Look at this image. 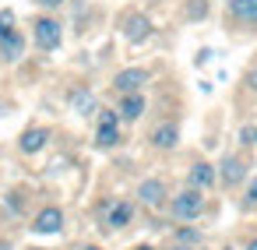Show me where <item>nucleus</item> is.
Instances as JSON below:
<instances>
[{"mask_svg": "<svg viewBox=\"0 0 257 250\" xmlns=\"http://www.w3.org/2000/svg\"><path fill=\"white\" fill-rule=\"evenodd\" d=\"M166 211H169L173 222H201L204 211H208V197H204V190H197V187H183V190H176V194L169 197Z\"/></svg>", "mask_w": 257, "mask_h": 250, "instance_id": "1", "label": "nucleus"}, {"mask_svg": "<svg viewBox=\"0 0 257 250\" xmlns=\"http://www.w3.org/2000/svg\"><path fill=\"white\" fill-rule=\"evenodd\" d=\"M134 215H138V201H131V197H109V201L99 204L102 232H123L134 222Z\"/></svg>", "mask_w": 257, "mask_h": 250, "instance_id": "2", "label": "nucleus"}, {"mask_svg": "<svg viewBox=\"0 0 257 250\" xmlns=\"http://www.w3.org/2000/svg\"><path fill=\"white\" fill-rule=\"evenodd\" d=\"M215 173H218V187L222 190H236V187H243L250 180V162L239 152H225L215 162Z\"/></svg>", "mask_w": 257, "mask_h": 250, "instance_id": "3", "label": "nucleus"}, {"mask_svg": "<svg viewBox=\"0 0 257 250\" xmlns=\"http://www.w3.org/2000/svg\"><path fill=\"white\" fill-rule=\"evenodd\" d=\"M32 43H36V50H43V53L60 50V43H64V25H60L53 15H39V18L32 22Z\"/></svg>", "mask_w": 257, "mask_h": 250, "instance_id": "4", "label": "nucleus"}, {"mask_svg": "<svg viewBox=\"0 0 257 250\" xmlns=\"http://www.w3.org/2000/svg\"><path fill=\"white\" fill-rule=\"evenodd\" d=\"M134 197H138V204L141 208H152V211H162L166 204H169V183L162 180V176H145L141 183H138V190H134Z\"/></svg>", "mask_w": 257, "mask_h": 250, "instance_id": "5", "label": "nucleus"}, {"mask_svg": "<svg viewBox=\"0 0 257 250\" xmlns=\"http://www.w3.org/2000/svg\"><path fill=\"white\" fill-rule=\"evenodd\" d=\"M120 32H123V39H127L131 46H145V43L155 36V25H152V18H148L145 11H127V15L120 18Z\"/></svg>", "mask_w": 257, "mask_h": 250, "instance_id": "6", "label": "nucleus"}, {"mask_svg": "<svg viewBox=\"0 0 257 250\" xmlns=\"http://www.w3.org/2000/svg\"><path fill=\"white\" fill-rule=\"evenodd\" d=\"M64 225H67V215H64L60 204H43L29 222V229L36 236H57V232H64Z\"/></svg>", "mask_w": 257, "mask_h": 250, "instance_id": "7", "label": "nucleus"}, {"mask_svg": "<svg viewBox=\"0 0 257 250\" xmlns=\"http://www.w3.org/2000/svg\"><path fill=\"white\" fill-rule=\"evenodd\" d=\"M225 18L239 29L257 32V0H225Z\"/></svg>", "mask_w": 257, "mask_h": 250, "instance_id": "8", "label": "nucleus"}, {"mask_svg": "<svg viewBox=\"0 0 257 250\" xmlns=\"http://www.w3.org/2000/svg\"><path fill=\"white\" fill-rule=\"evenodd\" d=\"M187 187H197V190H211V187H218V173H215V162H208V159H194L190 166H187Z\"/></svg>", "mask_w": 257, "mask_h": 250, "instance_id": "9", "label": "nucleus"}, {"mask_svg": "<svg viewBox=\"0 0 257 250\" xmlns=\"http://www.w3.org/2000/svg\"><path fill=\"white\" fill-rule=\"evenodd\" d=\"M148 85V71L145 67H120L113 74V92L116 95H131V92H141Z\"/></svg>", "mask_w": 257, "mask_h": 250, "instance_id": "10", "label": "nucleus"}, {"mask_svg": "<svg viewBox=\"0 0 257 250\" xmlns=\"http://www.w3.org/2000/svg\"><path fill=\"white\" fill-rule=\"evenodd\" d=\"M50 141H53V131H50V127H43V123L25 127L22 138H18V152H22V155H39Z\"/></svg>", "mask_w": 257, "mask_h": 250, "instance_id": "11", "label": "nucleus"}, {"mask_svg": "<svg viewBox=\"0 0 257 250\" xmlns=\"http://www.w3.org/2000/svg\"><path fill=\"white\" fill-rule=\"evenodd\" d=\"M25 32L22 29H11L8 36H0V64H18L25 57Z\"/></svg>", "mask_w": 257, "mask_h": 250, "instance_id": "12", "label": "nucleus"}, {"mask_svg": "<svg viewBox=\"0 0 257 250\" xmlns=\"http://www.w3.org/2000/svg\"><path fill=\"white\" fill-rule=\"evenodd\" d=\"M67 109L74 113V116H81V120H88V116H95V109H99V99H95V92L92 88H74L71 95H67Z\"/></svg>", "mask_w": 257, "mask_h": 250, "instance_id": "13", "label": "nucleus"}, {"mask_svg": "<svg viewBox=\"0 0 257 250\" xmlns=\"http://www.w3.org/2000/svg\"><path fill=\"white\" fill-rule=\"evenodd\" d=\"M116 109H120V120L123 123H138L148 113V102H145L141 92H131V95H116Z\"/></svg>", "mask_w": 257, "mask_h": 250, "instance_id": "14", "label": "nucleus"}, {"mask_svg": "<svg viewBox=\"0 0 257 250\" xmlns=\"http://www.w3.org/2000/svg\"><path fill=\"white\" fill-rule=\"evenodd\" d=\"M148 141H152L155 152H173V148L180 145V123H176V120H162V123L152 131Z\"/></svg>", "mask_w": 257, "mask_h": 250, "instance_id": "15", "label": "nucleus"}, {"mask_svg": "<svg viewBox=\"0 0 257 250\" xmlns=\"http://www.w3.org/2000/svg\"><path fill=\"white\" fill-rule=\"evenodd\" d=\"M169 243H176V246H201L204 243V232L197 229V222H180V225H173V232H169Z\"/></svg>", "mask_w": 257, "mask_h": 250, "instance_id": "16", "label": "nucleus"}, {"mask_svg": "<svg viewBox=\"0 0 257 250\" xmlns=\"http://www.w3.org/2000/svg\"><path fill=\"white\" fill-rule=\"evenodd\" d=\"M123 141V127H95V148L109 152Z\"/></svg>", "mask_w": 257, "mask_h": 250, "instance_id": "17", "label": "nucleus"}, {"mask_svg": "<svg viewBox=\"0 0 257 250\" xmlns=\"http://www.w3.org/2000/svg\"><path fill=\"white\" fill-rule=\"evenodd\" d=\"M208 15H211L208 0H187V4H183V22H204Z\"/></svg>", "mask_w": 257, "mask_h": 250, "instance_id": "18", "label": "nucleus"}, {"mask_svg": "<svg viewBox=\"0 0 257 250\" xmlns=\"http://www.w3.org/2000/svg\"><path fill=\"white\" fill-rule=\"evenodd\" d=\"M95 127H123L120 109H116V106H99V109H95Z\"/></svg>", "mask_w": 257, "mask_h": 250, "instance_id": "19", "label": "nucleus"}, {"mask_svg": "<svg viewBox=\"0 0 257 250\" xmlns=\"http://www.w3.org/2000/svg\"><path fill=\"white\" fill-rule=\"evenodd\" d=\"M243 208H246V211L257 208V176H250L246 187H243Z\"/></svg>", "mask_w": 257, "mask_h": 250, "instance_id": "20", "label": "nucleus"}, {"mask_svg": "<svg viewBox=\"0 0 257 250\" xmlns=\"http://www.w3.org/2000/svg\"><path fill=\"white\" fill-rule=\"evenodd\" d=\"M239 145H243V148H253V145H257V123L239 127Z\"/></svg>", "mask_w": 257, "mask_h": 250, "instance_id": "21", "label": "nucleus"}, {"mask_svg": "<svg viewBox=\"0 0 257 250\" xmlns=\"http://www.w3.org/2000/svg\"><path fill=\"white\" fill-rule=\"evenodd\" d=\"M11 29H18V18H15L11 8H4V11H0V36H8Z\"/></svg>", "mask_w": 257, "mask_h": 250, "instance_id": "22", "label": "nucleus"}, {"mask_svg": "<svg viewBox=\"0 0 257 250\" xmlns=\"http://www.w3.org/2000/svg\"><path fill=\"white\" fill-rule=\"evenodd\" d=\"M243 85H246V88L257 95V64H253V67H246V74H243Z\"/></svg>", "mask_w": 257, "mask_h": 250, "instance_id": "23", "label": "nucleus"}, {"mask_svg": "<svg viewBox=\"0 0 257 250\" xmlns=\"http://www.w3.org/2000/svg\"><path fill=\"white\" fill-rule=\"evenodd\" d=\"M36 4H39L43 11H60V8L67 4V0H36Z\"/></svg>", "mask_w": 257, "mask_h": 250, "instance_id": "24", "label": "nucleus"}, {"mask_svg": "<svg viewBox=\"0 0 257 250\" xmlns=\"http://www.w3.org/2000/svg\"><path fill=\"white\" fill-rule=\"evenodd\" d=\"M243 250H257V232H250V236L243 239Z\"/></svg>", "mask_w": 257, "mask_h": 250, "instance_id": "25", "label": "nucleus"}, {"mask_svg": "<svg viewBox=\"0 0 257 250\" xmlns=\"http://www.w3.org/2000/svg\"><path fill=\"white\" fill-rule=\"evenodd\" d=\"M74 250H106V246H102V243H78Z\"/></svg>", "mask_w": 257, "mask_h": 250, "instance_id": "26", "label": "nucleus"}, {"mask_svg": "<svg viewBox=\"0 0 257 250\" xmlns=\"http://www.w3.org/2000/svg\"><path fill=\"white\" fill-rule=\"evenodd\" d=\"M134 250H155V246H152V243H138Z\"/></svg>", "mask_w": 257, "mask_h": 250, "instance_id": "27", "label": "nucleus"}, {"mask_svg": "<svg viewBox=\"0 0 257 250\" xmlns=\"http://www.w3.org/2000/svg\"><path fill=\"white\" fill-rule=\"evenodd\" d=\"M166 250H194V246H176V243H169Z\"/></svg>", "mask_w": 257, "mask_h": 250, "instance_id": "28", "label": "nucleus"}, {"mask_svg": "<svg viewBox=\"0 0 257 250\" xmlns=\"http://www.w3.org/2000/svg\"><path fill=\"white\" fill-rule=\"evenodd\" d=\"M222 250H236V246H222Z\"/></svg>", "mask_w": 257, "mask_h": 250, "instance_id": "29", "label": "nucleus"}, {"mask_svg": "<svg viewBox=\"0 0 257 250\" xmlns=\"http://www.w3.org/2000/svg\"><path fill=\"white\" fill-rule=\"evenodd\" d=\"M32 250H46V246H32Z\"/></svg>", "mask_w": 257, "mask_h": 250, "instance_id": "30", "label": "nucleus"}, {"mask_svg": "<svg viewBox=\"0 0 257 250\" xmlns=\"http://www.w3.org/2000/svg\"><path fill=\"white\" fill-rule=\"evenodd\" d=\"M162 4H166V0H162Z\"/></svg>", "mask_w": 257, "mask_h": 250, "instance_id": "31", "label": "nucleus"}]
</instances>
